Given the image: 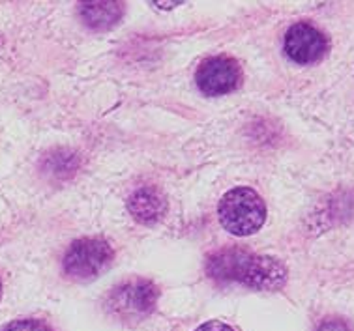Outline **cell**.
Masks as SVG:
<instances>
[{"label":"cell","instance_id":"cell-1","mask_svg":"<svg viewBox=\"0 0 354 331\" xmlns=\"http://www.w3.org/2000/svg\"><path fill=\"white\" fill-rule=\"evenodd\" d=\"M206 272L212 279L236 281L253 290H279L289 275L281 261L239 247L212 253L206 261Z\"/></svg>","mask_w":354,"mask_h":331},{"label":"cell","instance_id":"cell-2","mask_svg":"<svg viewBox=\"0 0 354 331\" xmlns=\"http://www.w3.org/2000/svg\"><path fill=\"white\" fill-rule=\"evenodd\" d=\"M218 214L231 234L252 236L266 221V204L252 187H234L221 197Z\"/></svg>","mask_w":354,"mask_h":331},{"label":"cell","instance_id":"cell-3","mask_svg":"<svg viewBox=\"0 0 354 331\" xmlns=\"http://www.w3.org/2000/svg\"><path fill=\"white\" fill-rule=\"evenodd\" d=\"M158 288L152 281L129 279L113 288L107 298L109 311L122 320H141L154 311L158 303Z\"/></svg>","mask_w":354,"mask_h":331},{"label":"cell","instance_id":"cell-4","mask_svg":"<svg viewBox=\"0 0 354 331\" xmlns=\"http://www.w3.org/2000/svg\"><path fill=\"white\" fill-rule=\"evenodd\" d=\"M113 247L102 238H83L66 251L64 274L71 279H94L113 261Z\"/></svg>","mask_w":354,"mask_h":331},{"label":"cell","instance_id":"cell-5","mask_svg":"<svg viewBox=\"0 0 354 331\" xmlns=\"http://www.w3.org/2000/svg\"><path fill=\"white\" fill-rule=\"evenodd\" d=\"M242 68L231 57H210L199 66L195 81L206 96H223L234 92L242 84Z\"/></svg>","mask_w":354,"mask_h":331},{"label":"cell","instance_id":"cell-6","mask_svg":"<svg viewBox=\"0 0 354 331\" xmlns=\"http://www.w3.org/2000/svg\"><path fill=\"white\" fill-rule=\"evenodd\" d=\"M328 38L311 23H297L285 34V53L297 64H315L328 53Z\"/></svg>","mask_w":354,"mask_h":331},{"label":"cell","instance_id":"cell-7","mask_svg":"<svg viewBox=\"0 0 354 331\" xmlns=\"http://www.w3.org/2000/svg\"><path fill=\"white\" fill-rule=\"evenodd\" d=\"M128 210L139 223L154 225L167 214V198L158 187H141L128 198Z\"/></svg>","mask_w":354,"mask_h":331},{"label":"cell","instance_id":"cell-8","mask_svg":"<svg viewBox=\"0 0 354 331\" xmlns=\"http://www.w3.org/2000/svg\"><path fill=\"white\" fill-rule=\"evenodd\" d=\"M124 4L120 2H86L79 6V15L92 30H109L122 19Z\"/></svg>","mask_w":354,"mask_h":331},{"label":"cell","instance_id":"cell-9","mask_svg":"<svg viewBox=\"0 0 354 331\" xmlns=\"http://www.w3.org/2000/svg\"><path fill=\"white\" fill-rule=\"evenodd\" d=\"M317 331H354V325L345 319L339 316H332V319H324L319 324Z\"/></svg>","mask_w":354,"mask_h":331},{"label":"cell","instance_id":"cell-10","mask_svg":"<svg viewBox=\"0 0 354 331\" xmlns=\"http://www.w3.org/2000/svg\"><path fill=\"white\" fill-rule=\"evenodd\" d=\"M6 331H49L46 324H41L38 320H17L6 328Z\"/></svg>","mask_w":354,"mask_h":331},{"label":"cell","instance_id":"cell-11","mask_svg":"<svg viewBox=\"0 0 354 331\" xmlns=\"http://www.w3.org/2000/svg\"><path fill=\"white\" fill-rule=\"evenodd\" d=\"M195 331H234V330H232L231 325L219 322V320H212V322H206V324L199 325Z\"/></svg>","mask_w":354,"mask_h":331},{"label":"cell","instance_id":"cell-12","mask_svg":"<svg viewBox=\"0 0 354 331\" xmlns=\"http://www.w3.org/2000/svg\"><path fill=\"white\" fill-rule=\"evenodd\" d=\"M156 6H163V8H173V6H178L180 2H167V4H161V2H154Z\"/></svg>","mask_w":354,"mask_h":331}]
</instances>
